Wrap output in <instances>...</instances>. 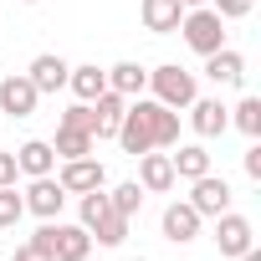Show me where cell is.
Here are the masks:
<instances>
[{
	"mask_svg": "<svg viewBox=\"0 0 261 261\" xmlns=\"http://www.w3.org/2000/svg\"><path fill=\"white\" fill-rule=\"evenodd\" d=\"M26 6H41V0H26Z\"/></svg>",
	"mask_w": 261,
	"mask_h": 261,
	"instance_id": "cell-33",
	"label": "cell"
},
{
	"mask_svg": "<svg viewBox=\"0 0 261 261\" xmlns=\"http://www.w3.org/2000/svg\"><path fill=\"white\" fill-rule=\"evenodd\" d=\"M169 164H174V179H200V174H210L205 144H179V154H169Z\"/></svg>",
	"mask_w": 261,
	"mask_h": 261,
	"instance_id": "cell-20",
	"label": "cell"
},
{
	"mask_svg": "<svg viewBox=\"0 0 261 261\" xmlns=\"http://www.w3.org/2000/svg\"><path fill=\"white\" fill-rule=\"evenodd\" d=\"M179 36H185V46H190V51L210 57V51H220V46H225V21H220L210 6H195V11H185Z\"/></svg>",
	"mask_w": 261,
	"mask_h": 261,
	"instance_id": "cell-2",
	"label": "cell"
},
{
	"mask_svg": "<svg viewBox=\"0 0 261 261\" xmlns=\"http://www.w3.org/2000/svg\"><path fill=\"white\" fill-rule=\"evenodd\" d=\"M113 139L123 144V154H134V159L149 154V149H174L179 144V113L154 102V97H128L123 123H118Z\"/></svg>",
	"mask_w": 261,
	"mask_h": 261,
	"instance_id": "cell-1",
	"label": "cell"
},
{
	"mask_svg": "<svg viewBox=\"0 0 261 261\" xmlns=\"http://www.w3.org/2000/svg\"><path fill=\"white\" fill-rule=\"evenodd\" d=\"M215 246H220V256H241L246 246H256V230H251V220H246V215H236V210L215 215Z\"/></svg>",
	"mask_w": 261,
	"mask_h": 261,
	"instance_id": "cell-7",
	"label": "cell"
},
{
	"mask_svg": "<svg viewBox=\"0 0 261 261\" xmlns=\"http://www.w3.org/2000/svg\"><path fill=\"white\" fill-rule=\"evenodd\" d=\"M195 6H210V0H185V11H195Z\"/></svg>",
	"mask_w": 261,
	"mask_h": 261,
	"instance_id": "cell-32",
	"label": "cell"
},
{
	"mask_svg": "<svg viewBox=\"0 0 261 261\" xmlns=\"http://www.w3.org/2000/svg\"><path fill=\"white\" fill-rule=\"evenodd\" d=\"M139 185H144V195H164V190H174V164H169V154H139Z\"/></svg>",
	"mask_w": 261,
	"mask_h": 261,
	"instance_id": "cell-14",
	"label": "cell"
},
{
	"mask_svg": "<svg viewBox=\"0 0 261 261\" xmlns=\"http://www.w3.org/2000/svg\"><path fill=\"white\" fill-rule=\"evenodd\" d=\"M16 174H21L16 169V154H0V185H16Z\"/></svg>",
	"mask_w": 261,
	"mask_h": 261,
	"instance_id": "cell-30",
	"label": "cell"
},
{
	"mask_svg": "<svg viewBox=\"0 0 261 261\" xmlns=\"http://www.w3.org/2000/svg\"><path fill=\"white\" fill-rule=\"evenodd\" d=\"M108 210H113V205H108V190H87V195H82V230H92Z\"/></svg>",
	"mask_w": 261,
	"mask_h": 261,
	"instance_id": "cell-27",
	"label": "cell"
},
{
	"mask_svg": "<svg viewBox=\"0 0 261 261\" xmlns=\"http://www.w3.org/2000/svg\"><path fill=\"white\" fill-rule=\"evenodd\" d=\"M87 236H92L97 246H123V241H128V215L108 210V215H102V220H97V225H92Z\"/></svg>",
	"mask_w": 261,
	"mask_h": 261,
	"instance_id": "cell-22",
	"label": "cell"
},
{
	"mask_svg": "<svg viewBox=\"0 0 261 261\" xmlns=\"http://www.w3.org/2000/svg\"><path fill=\"white\" fill-rule=\"evenodd\" d=\"M67 72H72V67H67L57 51H41V57L26 67V77H31L36 92H62V87H67Z\"/></svg>",
	"mask_w": 261,
	"mask_h": 261,
	"instance_id": "cell-13",
	"label": "cell"
},
{
	"mask_svg": "<svg viewBox=\"0 0 261 261\" xmlns=\"http://www.w3.org/2000/svg\"><path fill=\"white\" fill-rule=\"evenodd\" d=\"M108 205H113L118 215L134 220V215H139V205H144V185H139V179H123L118 190H108Z\"/></svg>",
	"mask_w": 261,
	"mask_h": 261,
	"instance_id": "cell-23",
	"label": "cell"
},
{
	"mask_svg": "<svg viewBox=\"0 0 261 261\" xmlns=\"http://www.w3.org/2000/svg\"><path fill=\"white\" fill-rule=\"evenodd\" d=\"M36 102H41V92L31 87L26 72H11L6 82H0V113H11V118H31Z\"/></svg>",
	"mask_w": 261,
	"mask_h": 261,
	"instance_id": "cell-5",
	"label": "cell"
},
{
	"mask_svg": "<svg viewBox=\"0 0 261 261\" xmlns=\"http://www.w3.org/2000/svg\"><path fill=\"white\" fill-rule=\"evenodd\" d=\"M251 6H256V0H210V11L220 21H241V16H251Z\"/></svg>",
	"mask_w": 261,
	"mask_h": 261,
	"instance_id": "cell-28",
	"label": "cell"
},
{
	"mask_svg": "<svg viewBox=\"0 0 261 261\" xmlns=\"http://www.w3.org/2000/svg\"><path fill=\"white\" fill-rule=\"evenodd\" d=\"M21 215H26V200L16 195V185H0V230L21 225Z\"/></svg>",
	"mask_w": 261,
	"mask_h": 261,
	"instance_id": "cell-25",
	"label": "cell"
},
{
	"mask_svg": "<svg viewBox=\"0 0 261 261\" xmlns=\"http://www.w3.org/2000/svg\"><path fill=\"white\" fill-rule=\"evenodd\" d=\"M190 185H195L190 205H195L200 215H210V220H215V215H225V210H230V185H225L220 174H200V179H190Z\"/></svg>",
	"mask_w": 261,
	"mask_h": 261,
	"instance_id": "cell-9",
	"label": "cell"
},
{
	"mask_svg": "<svg viewBox=\"0 0 261 261\" xmlns=\"http://www.w3.org/2000/svg\"><path fill=\"white\" fill-rule=\"evenodd\" d=\"M190 128H195L200 139H220L225 128H230V108L220 97H195L190 102Z\"/></svg>",
	"mask_w": 261,
	"mask_h": 261,
	"instance_id": "cell-8",
	"label": "cell"
},
{
	"mask_svg": "<svg viewBox=\"0 0 261 261\" xmlns=\"http://www.w3.org/2000/svg\"><path fill=\"white\" fill-rule=\"evenodd\" d=\"M21 200H26V210H31V215L57 220V215H62V205H67V190L57 185V174H41V179H31V190H26Z\"/></svg>",
	"mask_w": 261,
	"mask_h": 261,
	"instance_id": "cell-6",
	"label": "cell"
},
{
	"mask_svg": "<svg viewBox=\"0 0 261 261\" xmlns=\"http://www.w3.org/2000/svg\"><path fill=\"white\" fill-rule=\"evenodd\" d=\"M230 123L241 128L246 139H261V97H241V102L230 108Z\"/></svg>",
	"mask_w": 261,
	"mask_h": 261,
	"instance_id": "cell-24",
	"label": "cell"
},
{
	"mask_svg": "<svg viewBox=\"0 0 261 261\" xmlns=\"http://www.w3.org/2000/svg\"><path fill=\"white\" fill-rule=\"evenodd\" d=\"M92 144H97L92 134H77V128H57V144H51V149H57V159H87V154H92Z\"/></svg>",
	"mask_w": 261,
	"mask_h": 261,
	"instance_id": "cell-21",
	"label": "cell"
},
{
	"mask_svg": "<svg viewBox=\"0 0 261 261\" xmlns=\"http://www.w3.org/2000/svg\"><path fill=\"white\" fill-rule=\"evenodd\" d=\"M67 87H72V97H77V102H92L97 92H108V72H102L97 62H82V67H72V72H67Z\"/></svg>",
	"mask_w": 261,
	"mask_h": 261,
	"instance_id": "cell-19",
	"label": "cell"
},
{
	"mask_svg": "<svg viewBox=\"0 0 261 261\" xmlns=\"http://www.w3.org/2000/svg\"><path fill=\"white\" fill-rule=\"evenodd\" d=\"M57 185L67 190V195H87V190H108V169L87 154V159H62V174H57Z\"/></svg>",
	"mask_w": 261,
	"mask_h": 261,
	"instance_id": "cell-4",
	"label": "cell"
},
{
	"mask_svg": "<svg viewBox=\"0 0 261 261\" xmlns=\"http://www.w3.org/2000/svg\"><path fill=\"white\" fill-rule=\"evenodd\" d=\"M200 220H205V215H200L190 200H174V205L164 210V220H159V225H164V236H169L174 246H185V241H195V236H200Z\"/></svg>",
	"mask_w": 261,
	"mask_h": 261,
	"instance_id": "cell-11",
	"label": "cell"
},
{
	"mask_svg": "<svg viewBox=\"0 0 261 261\" xmlns=\"http://www.w3.org/2000/svg\"><path fill=\"white\" fill-rule=\"evenodd\" d=\"M123 108H128V97H118L113 87L92 97V113H97V128H92V139H113V134H118V123H123Z\"/></svg>",
	"mask_w": 261,
	"mask_h": 261,
	"instance_id": "cell-18",
	"label": "cell"
},
{
	"mask_svg": "<svg viewBox=\"0 0 261 261\" xmlns=\"http://www.w3.org/2000/svg\"><path fill=\"white\" fill-rule=\"evenodd\" d=\"M205 77H210L215 87H241V77H246V57L230 51V46H220V51L205 57Z\"/></svg>",
	"mask_w": 261,
	"mask_h": 261,
	"instance_id": "cell-12",
	"label": "cell"
},
{
	"mask_svg": "<svg viewBox=\"0 0 261 261\" xmlns=\"http://www.w3.org/2000/svg\"><path fill=\"white\" fill-rule=\"evenodd\" d=\"M57 128H77V134H92L97 128V113H92V102H72L67 113H62V123Z\"/></svg>",
	"mask_w": 261,
	"mask_h": 261,
	"instance_id": "cell-26",
	"label": "cell"
},
{
	"mask_svg": "<svg viewBox=\"0 0 261 261\" xmlns=\"http://www.w3.org/2000/svg\"><path fill=\"white\" fill-rule=\"evenodd\" d=\"M11 261H51V256H46V251H36V246L26 241V246H16V256H11Z\"/></svg>",
	"mask_w": 261,
	"mask_h": 261,
	"instance_id": "cell-31",
	"label": "cell"
},
{
	"mask_svg": "<svg viewBox=\"0 0 261 261\" xmlns=\"http://www.w3.org/2000/svg\"><path fill=\"white\" fill-rule=\"evenodd\" d=\"M149 87H154V102H164V108H190L195 97H200V87H195V72H185V67H154L149 72Z\"/></svg>",
	"mask_w": 261,
	"mask_h": 261,
	"instance_id": "cell-3",
	"label": "cell"
},
{
	"mask_svg": "<svg viewBox=\"0 0 261 261\" xmlns=\"http://www.w3.org/2000/svg\"><path fill=\"white\" fill-rule=\"evenodd\" d=\"M139 16H144V26H149V31L169 36V31H179V21H185V0H144Z\"/></svg>",
	"mask_w": 261,
	"mask_h": 261,
	"instance_id": "cell-16",
	"label": "cell"
},
{
	"mask_svg": "<svg viewBox=\"0 0 261 261\" xmlns=\"http://www.w3.org/2000/svg\"><path fill=\"white\" fill-rule=\"evenodd\" d=\"M108 72V87L118 92V97H144V87H149V72L139 67V62H113V67H102Z\"/></svg>",
	"mask_w": 261,
	"mask_h": 261,
	"instance_id": "cell-17",
	"label": "cell"
},
{
	"mask_svg": "<svg viewBox=\"0 0 261 261\" xmlns=\"http://www.w3.org/2000/svg\"><path fill=\"white\" fill-rule=\"evenodd\" d=\"M246 174L261 179V144H256V139H251V149H246Z\"/></svg>",
	"mask_w": 261,
	"mask_h": 261,
	"instance_id": "cell-29",
	"label": "cell"
},
{
	"mask_svg": "<svg viewBox=\"0 0 261 261\" xmlns=\"http://www.w3.org/2000/svg\"><path fill=\"white\" fill-rule=\"evenodd\" d=\"M16 169H21V174H31V179H41V174H51V169H57V149H51L46 139H26V144L16 149Z\"/></svg>",
	"mask_w": 261,
	"mask_h": 261,
	"instance_id": "cell-15",
	"label": "cell"
},
{
	"mask_svg": "<svg viewBox=\"0 0 261 261\" xmlns=\"http://www.w3.org/2000/svg\"><path fill=\"white\" fill-rule=\"evenodd\" d=\"M87 256H92V236L82 225L51 220V261H87Z\"/></svg>",
	"mask_w": 261,
	"mask_h": 261,
	"instance_id": "cell-10",
	"label": "cell"
}]
</instances>
